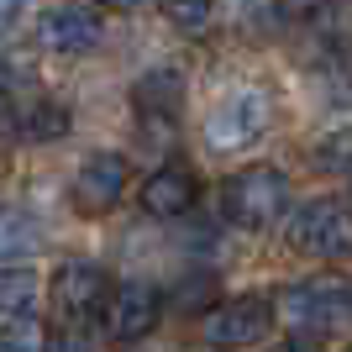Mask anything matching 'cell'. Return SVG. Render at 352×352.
I'll return each instance as SVG.
<instances>
[{
  "mask_svg": "<svg viewBox=\"0 0 352 352\" xmlns=\"http://www.w3.org/2000/svg\"><path fill=\"white\" fill-rule=\"evenodd\" d=\"M284 206H289V179L274 163H252L221 184V210L242 232H268L284 216Z\"/></svg>",
  "mask_w": 352,
  "mask_h": 352,
  "instance_id": "cell-1",
  "label": "cell"
},
{
  "mask_svg": "<svg viewBox=\"0 0 352 352\" xmlns=\"http://www.w3.org/2000/svg\"><path fill=\"white\" fill-rule=\"evenodd\" d=\"M284 321L310 337V331H337L342 321H352V279L347 274H316V279H300L294 289H284L279 300Z\"/></svg>",
  "mask_w": 352,
  "mask_h": 352,
  "instance_id": "cell-2",
  "label": "cell"
},
{
  "mask_svg": "<svg viewBox=\"0 0 352 352\" xmlns=\"http://www.w3.org/2000/svg\"><path fill=\"white\" fill-rule=\"evenodd\" d=\"M289 248L321 263H337L352 252V206L347 200H310L300 216L289 221Z\"/></svg>",
  "mask_w": 352,
  "mask_h": 352,
  "instance_id": "cell-3",
  "label": "cell"
},
{
  "mask_svg": "<svg viewBox=\"0 0 352 352\" xmlns=\"http://www.w3.org/2000/svg\"><path fill=\"white\" fill-rule=\"evenodd\" d=\"M105 300H111V279L100 263H58V274L47 284V305H53L58 331H79L89 316L105 310Z\"/></svg>",
  "mask_w": 352,
  "mask_h": 352,
  "instance_id": "cell-4",
  "label": "cell"
},
{
  "mask_svg": "<svg viewBox=\"0 0 352 352\" xmlns=\"http://www.w3.org/2000/svg\"><path fill=\"white\" fill-rule=\"evenodd\" d=\"M268 121H274V100H268V89H236L226 100L210 111L206 121V142L221 147V153H236V147H252L258 137L268 132Z\"/></svg>",
  "mask_w": 352,
  "mask_h": 352,
  "instance_id": "cell-5",
  "label": "cell"
},
{
  "mask_svg": "<svg viewBox=\"0 0 352 352\" xmlns=\"http://www.w3.org/2000/svg\"><path fill=\"white\" fill-rule=\"evenodd\" d=\"M274 326V305L263 294H236L226 305L206 310V342L210 347H252V342L268 337Z\"/></svg>",
  "mask_w": 352,
  "mask_h": 352,
  "instance_id": "cell-6",
  "label": "cell"
},
{
  "mask_svg": "<svg viewBox=\"0 0 352 352\" xmlns=\"http://www.w3.org/2000/svg\"><path fill=\"white\" fill-rule=\"evenodd\" d=\"M121 190H126V158L116 153H89L74 174V210L79 216H105L116 210Z\"/></svg>",
  "mask_w": 352,
  "mask_h": 352,
  "instance_id": "cell-7",
  "label": "cell"
},
{
  "mask_svg": "<svg viewBox=\"0 0 352 352\" xmlns=\"http://www.w3.org/2000/svg\"><path fill=\"white\" fill-rule=\"evenodd\" d=\"M163 316V300L153 284H121L111 300H105V331L116 342H142Z\"/></svg>",
  "mask_w": 352,
  "mask_h": 352,
  "instance_id": "cell-8",
  "label": "cell"
},
{
  "mask_svg": "<svg viewBox=\"0 0 352 352\" xmlns=\"http://www.w3.org/2000/svg\"><path fill=\"white\" fill-rule=\"evenodd\" d=\"M37 43L53 47V53H89L100 43V16L89 6H53L37 21Z\"/></svg>",
  "mask_w": 352,
  "mask_h": 352,
  "instance_id": "cell-9",
  "label": "cell"
},
{
  "mask_svg": "<svg viewBox=\"0 0 352 352\" xmlns=\"http://www.w3.org/2000/svg\"><path fill=\"white\" fill-rule=\"evenodd\" d=\"M195 200H200V179H195L184 163H168V168H158V174L142 184V210L158 216V221L195 210Z\"/></svg>",
  "mask_w": 352,
  "mask_h": 352,
  "instance_id": "cell-10",
  "label": "cell"
},
{
  "mask_svg": "<svg viewBox=\"0 0 352 352\" xmlns=\"http://www.w3.org/2000/svg\"><path fill=\"white\" fill-rule=\"evenodd\" d=\"M132 100H137V111H142L147 121H153V116L174 121L179 105H184V74H179V69H153L147 79H137Z\"/></svg>",
  "mask_w": 352,
  "mask_h": 352,
  "instance_id": "cell-11",
  "label": "cell"
},
{
  "mask_svg": "<svg viewBox=\"0 0 352 352\" xmlns=\"http://www.w3.org/2000/svg\"><path fill=\"white\" fill-rule=\"evenodd\" d=\"M63 132H69V111L58 100H37L16 111V137H27V142H58Z\"/></svg>",
  "mask_w": 352,
  "mask_h": 352,
  "instance_id": "cell-12",
  "label": "cell"
},
{
  "mask_svg": "<svg viewBox=\"0 0 352 352\" xmlns=\"http://www.w3.org/2000/svg\"><path fill=\"white\" fill-rule=\"evenodd\" d=\"M37 300V279H32L27 268H0V316L6 321H21Z\"/></svg>",
  "mask_w": 352,
  "mask_h": 352,
  "instance_id": "cell-13",
  "label": "cell"
},
{
  "mask_svg": "<svg viewBox=\"0 0 352 352\" xmlns=\"http://www.w3.org/2000/svg\"><path fill=\"white\" fill-rule=\"evenodd\" d=\"M37 221L21 216V210H0V258H27L37 252Z\"/></svg>",
  "mask_w": 352,
  "mask_h": 352,
  "instance_id": "cell-14",
  "label": "cell"
},
{
  "mask_svg": "<svg viewBox=\"0 0 352 352\" xmlns=\"http://www.w3.org/2000/svg\"><path fill=\"white\" fill-rule=\"evenodd\" d=\"M316 168L347 174L352 168V132H337V137H326V142H316Z\"/></svg>",
  "mask_w": 352,
  "mask_h": 352,
  "instance_id": "cell-15",
  "label": "cell"
},
{
  "mask_svg": "<svg viewBox=\"0 0 352 352\" xmlns=\"http://www.w3.org/2000/svg\"><path fill=\"white\" fill-rule=\"evenodd\" d=\"M163 16H168L179 32H206L210 0H163Z\"/></svg>",
  "mask_w": 352,
  "mask_h": 352,
  "instance_id": "cell-16",
  "label": "cell"
},
{
  "mask_svg": "<svg viewBox=\"0 0 352 352\" xmlns=\"http://www.w3.org/2000/svg\"><path fill=\"white\" fill-rule=\"evenodd\" d=\"M43 342L47 337L32 321H11L6 331H0V352H43Z\"/></svg>",
  "mask_w": 352,
  "mask_h": 352,
  "instance_id": "cell-17",
  "label": "cell"
},
{
  "mask_svg": "<svg viewBox=\"0 0 352 352\" xmlns=\"http://www.w3.org/2000/svg\"><path fill=\"white\" fill-rule=\"evenodd\" d=\"M43 352H89V342L79 331H53V342H43Z\"/></svg>",
  "mask_w": 352,
  "mask_h": 352,
  "instance_id": "cell-18",
  "label": "cell"
},
{
  "mask_svg": "<svg viewBox=\"0 0 352 352\" xmlns=\"http://www.w3.org/2000/svg\"><path fill=\"white\" fill-rule=\"evenodd\" d=\"M21 11H27V0H0V37L21 21Z\"/></svg>",
  "mask_w": 352,
  "mask_h": 352,
  "instance_id": "cell-19",
  "label": "cell"
},
{
  "mask_svg": "<svg viewBox=\"0 0 352 352\" xmlns=\"http://www.w3.org/2000/svg\"><path fill=\"white\" fill-rule=\"evenodd\" d=\"M16 132V105H11V95L0 89V137H11Z\"/></svg>",
  "mask_w": 352,
  "mask_h": 352,
  "instance_id": "cell-20",
  "label": "cell"
},
{
  "mask_svg": "<svg viewBox=\"0 0 352 352\" xmlns=\"http://www.w3.org/2000/svg\"><path fill=\"white\" fill-rule=\"evenodd\" d=\"M279 352H326V347H321L316 337H289V342H284Z\"/></svg>",
  "mask_w": 352,
  "mask_h": 352,
  "instance_id": "cell-21",
  "label": "cell"
},
{
  "mask_svg": "<svg viewBox=\"0 0 352 352\" xmlns=\"http://www.w3.org/2000/svg\"><path fill=\"white\" fill-rule=\"evenodd\" d=\"M100 6H111V11H137L142 0H100Z\"/></svg>",
  "mask_w": 352,
  "mask_h": 352,
  "instance_id": "cell-22",
  "label": "cell"
},
{
  "mask_svg": "<svg viewBox=\"0 0 352 352\" xmlns=\"http://www.w3.org/2000/svg\"><path fill=\"white\" fill-rule=\"evenodd\" d=\"M347 352H352V347H347Z\"/></svg>",
  "mask_w": 352,
  "mask_h": 352,
  "instance_id": "cell-23",
  "label": "cell"
}]
</instances>
